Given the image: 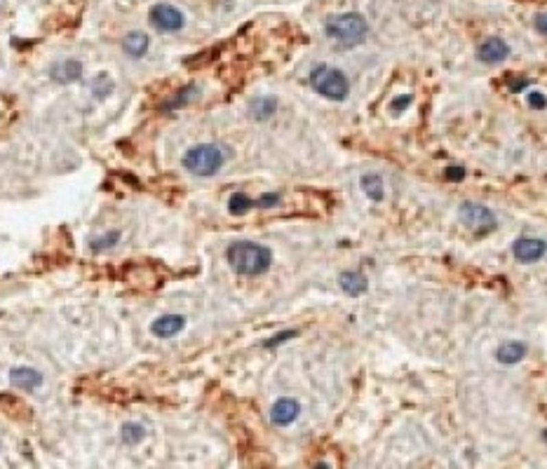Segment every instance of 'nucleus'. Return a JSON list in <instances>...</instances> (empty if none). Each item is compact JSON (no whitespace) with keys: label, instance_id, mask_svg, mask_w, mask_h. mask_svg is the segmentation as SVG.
<instances>
[{"label":"nucleus","instance_id":"1","mask_svg":"<svg viewBox=\"0 0 547 469\" xmlns=\"http://www.w3.org/2000/svg\"><path fill=\"white\" fill-rule=\"evenodd\" d=\"M226 261L228 266L235 270L237 275H245V277H256L263 275L273 263V253L268 246L258 244V242L240 240L233 242L226 251Z\"/></svg>","mask_w":547,"mask_h":469},{"label":"nucleus","instance_id":"2","mask_svg":"<svg viewBox=\"0 0 547 469\" xmlns=\"http://www.w3.org/2000/svg\"><path fill=\"white\" fill-rule=\"evenodd\" d=\"M324 33L334 42L343 47H355L367 38L369 24L362 14L357 12H343V14H331L324 24Z\"/></svg>","mask_w":547,"mask_h":469},{"label":"nucleus","instance_id":"3","mask_svg":"<svg viewBox=\"0 0 547 469\" xmlns=\"http://www.w3.org/2000/svg\"><path fill=\"white\" fill-rule=\"evenodd\" d=\"M184 169L195 176H214L226 164V153L217 143H197L184 155Z\"/></svg>","mask_w":547,"mask_h":469},{"label":"nucleus","instance_id":"4","mask_svg":"<svg viewBox=\"0 0 547 469\" xmlns=\"http://www.w3.org/2000/svg\"><path fill=\"white\" fill-rule=\"evenodd\" d=\"M311 87L319 97L331 99V101H343L350 94V82L343 75V71L331 68V66H315L311 73Z\"/></svg>","mask_w":547,"mask_h":469},{"label":"nucleus","instance_id":"5","mask_svg":"<svg viewBox=\"0 0 547 469\" xmlns=\"http://www.w3.org/2000/svg\"><path fill=\"white\" fill-rule=\"evenodd\" d=\"M458 218H461V223L465 225V228L477 230V233H491V230L498 225L496 214L491 212L489 207H484V204H479V202H470V200L461 204Z\"/></svg>","mask_w":547,"mask_h":469},{"label":"nucleus","instance_id":"6","mask_svg":"<svg viewBox=\"0 0 547 469\" xmlns=\"http://www.w3.org/2000/svg\"><path fill=\"white\" fill-rule=\"evenodd\" d=\"M151 24L162 33H176L184 29L186 16L179 8H174V5L158 3V5H153V10H151Z\"/></svg>","mask_w":547,"mask_h":469},{"label":"nucleus","instance_id":"7","mask_svg":"<svg viewBox=\"0 0 547 469\" xmlns=\"http://www.w3.org/2000/svg\"><path fill=\"white\" fill-rule=\"evenodd\" d=\"M512 253L519 263H535L547 253V242L538 237H519L512 244Z\"/></svg>","mask_w":547,"mask_h":469},{"label":"nucleus","instance_id":"8","mask_svg":"<svg viewBox=\"0 0 547 469\" xmlns=\"http://www.w3.org/2000/svg\"><path fill=\"white\" fill-rule=\"evenodd\" d=\"M298 413H301V404L296 399H291V396H282L270 408V420H273V424H278V427H287V424L296 420Z\"/></svg>","mask_w":547,"mask_h":469},{"label":"nucleus","instance_id":"9","mask_svg":"<svg viewBox=\"0 0 547 469\" xmlns=\"http://www.w3.org/2000/svg\"><path fill=\"white\" fill-rule=\"evenodd\" d=\"M184 329H186V317H181V314H162V317H158L151 324V333L160 340L174 338Z\"/></svg>","mask_w":547,"mask_h":469},{"label":"nucleus","instance_id":"10","mask_svg":"<svg viewBox=\"0 0 547 469\" xmlns=\"http://www.w3.org/2000/svg\"><path fill=\"white\" fill-rule=\"evenodd\" d=\"M49 78L59 85H69V82H75L82 78V64L78 59H62L49 68Z\"/></svg>","mask_w":547,"mask_h":469},{"label":"nucleus","instance_id":"11","mask_svg":"<svg viewBox=\"0 0 547 469\" xmlns=\"http://www.w3.org/2000/svg\"><path fill=\"white\" fill-rule=\"evenodd\" d=\"M477 54L484 64H498L502 59H507L510 47H507V42L500 40V38H489V40H484L482 45H479Z\"/></svg>","mask_w":547,"mask_h":469},{"label":"nucleus","instance_id":"12","mask_svg":"<svg viewBox=\"0 0 547 469\" xmlns=\"http://www.w3.org/2000/svg\"><path fill=\"white\" fill-rule=\"evenodd\" d=\"M10 380H12L14 388L19 390H26V392H33L36 388H40L42 385V375L36 371V368H29V366H16L10 371Z\"/></svg>","mask_w":547,"mask_h":469},{"label":"nucleus","instance_id":"13","mask_svg":"<svg viewBox=\"0 0 547 469\" xmlns=\"http://www.w3.org/2000/svg\"><path fill=\"white\" fill-rule=\"evenodd\" d=\"M339 284L348 296H362L369 286V279L362 272H357V270H345V272H341Z\"/></svg>","mask_w":547,"mask_h":469},{"label":"nucleus","instance_id":"14","mask_svg":"<svg viewBox=\"0 0 547 469\" xmlns=\"http://www.w3.org/2000/svg\"><path fill=\"white\" fill-rule=\"evenodd\" d=\"M148 45H151V40H148V36H146V33H141V31L127 33L125 40H123V49L134 59H141L143 54L148 52Z\"/></svg>","mask_w":547,"mask_h":469},{"label":"nucleus","instance_id":"15","mask_svg":"<svg viewBox=\"0 0 547 469\" xmlns=\"http://www.w3.org/2000/svg\"><path fill=\"white\" fill-rule=\"evenodd\" d=\"M524 357H526V345L524 343H502L498 345V350H496V359H498L500 364H517V362H522Z\"/></svg>","mask_w":547,"mask_h":469},{"label":"nucleus","instance_id":"16","mask_svg":"<svg viewBox=\"0 0 547 469\" xmlns=\"http://www.w3.org/2000/svg\"><path fill=\"white\" fill-rule=\"evenodd\" d=\"M275 110H278V99H273V97L254 99V101L250 103V113H252L256 120H268V118H273Z\"/></svg>","mask_w":547,"mask_h":469},{"label":"nucleus","instance_id":"17","mask_svg":"<svg viewBox=\"0 0 547 469\" xmlns=\"http://www.w3.org/2000/svg\"><path fill=\"white\" fill-rule=\"evenodd\" d=\"M360 183H362V190L367 192V195L372 197L374 202H380V200H383V195H385V190H383V179H380L378 174H364Z\"/></svg>","mask_w":547,"mask_h":469},{"label":"nucleus","instance_id":"18","mask_svg":"<svg viewBox=\"0 0 547 469\" xmlns=\"http://www.w3.org/2000/svg\"><path fill=\"white\" fill-rule=\"evenodd\" d=\"M254 207H256V200H252V197L245 195V192H233V195H230V200H228V212L235 214V216L247 214Z\"/></svg>","mask_w":547,"mask_h":469},{"label":"nucleus","instance_id":"19","mask_svg":"<svg viewBox=\"0 0 547 469\" xmlns=\"http://www.w3.org/2000/svg\"><path fill=\"white\" fill-rule=\"evenodd\" d=\"M120 437H123L125 444L134 446V444H141L143 441L146 429H143V424H139V422H125L123 429H120Z\"/></svg>","mask_w":547,"mask_h":469},{"label":"nucleus","instance_id":"20","mask_svg":"<svg viewBox=\"0 0 547 469\" xmlns=\"http://www.w3.org/2000/svg\"><path fill=\"white\" fill-rule=\"evenodd\" d=\"M195 94V85H188L186 90H181L176 97H172V101H165V110H176V108H181V106H186L188 101H191V97Z\"/></svg>","mask_w":547,"mask_h":469},{"label":"nucleus","instance_id":"21","mask_svg":"<svg viewBox=\"0 0 547 469\" xmlns=\"http://www.w3.org/2000/svg\"><path fill=\"white\" fill-rule=\"evenodd\" d=\"M113 92V82H110V78L106 73H101V75H97V80L92 82V94L97 99H106L108 94Z\"/></svg>","mask_w":547,"mask_h":469},{"label":"nucleus","instance_id":"22","mask_svg":"<svg viewBox=\"0 0 547 469\" xmlns=\"http://www.w3.org/2000/svg\"><path fill=\"white\" fill-rule=\"evenodd\" d=\"M118 240H120V233H118V230H113V233H106L104 237H99V240H92L90 242V249H94V251L110 249V246H113Z\"/></svg>","mask_w":547,"mask_h":469},{"label":"nucleus","instance_id":"23","mask_svg":"<svg viewBox=\"0 0 547 469\" xmlns=\"http://www.w3.org/2000/svg\"><path fill=\"white\" fill-rule=\"evenodd\" d=\"M528 106L535 108V110H543L547 106V99L543 92H531L528 94Z\"/></svg>","mask_w":547,"mask_h":469},{"label":"nucleus","instance_id":"24","mask_svg":"<svg viewBox=\"0 0 547 469\" xmlns=\"http://www.w3.org/2000/svg\"><path fill=\"white\" fill-rule=\"evenodd\" d=\"M275 204H280L278 192H270V195H263L256 200V207H261V209H270V207H275Z\"/></svg>","mask_w":547,"mask_h":469},{"label":"nucleus","instance_id":"25","mask_svg":"<svg viewBox=\"0 0 547 469\" xmlns=\"http://www.w3.org/2000/svg\"><path fill=\"white\" fill-rule=\"evenodd\" d=\"M296 335V331H282L280 335H275V338H270L268 343H266V347H275V345H280L282 340H289V338H294Z\"/></svg>","mask_w":547,"mask_h":469},{"label":"nucleus","instance_id":"26","mask_svg":"<svg viewBox=\"0 0 547 469\" xmlns=\"http://www.w3.org/2000/svg\"><path fill=\"white\" fill-rule=\"evenodd\" d=\"M463 176H465V169H463V167H449V169H446V179H449V181H463Z\"/></svg>","mask_w":547,"mask_h":469},{"label":"nucleus","instance_id":"27","mask_svg":"<svg viewBox=\"0 0 547 469\" xmlns=\"http://www.w3.org/2000/svg\"><path fill=\"white\" fill-rule=\"evenodd\" d=\"M535 31L543 33V36H547V12L535 16Z\"/></svg>","mask_w":547,"mask_h":469},{"label":"nucleus","instance_id":"28","mask_svg":"<svg viewBox=\"0 0 547 469\" xmlns=\"http://www.w3.org/2000/svg\"><path fill=\"white\" fill-rule=\"evenodd\" d=\"M409 103H411V97H402V101H395L392 103V110H404Z\"/></svg>","mask_w":547,"mask_h":469},{"label":"nucleus","instance_id":"29","mask_svg":"<svg viewBox=\"0 0 547 469\" xmlns=\"http://www.w3.org/2000/svg\"><path fill=\"white\" fill-rule=\"evenodd\" d=\"M315 469H329V467H327V465H317V467H315Z\"/></svg>","mask_w":547,"mask_h":469}]
</instances>
